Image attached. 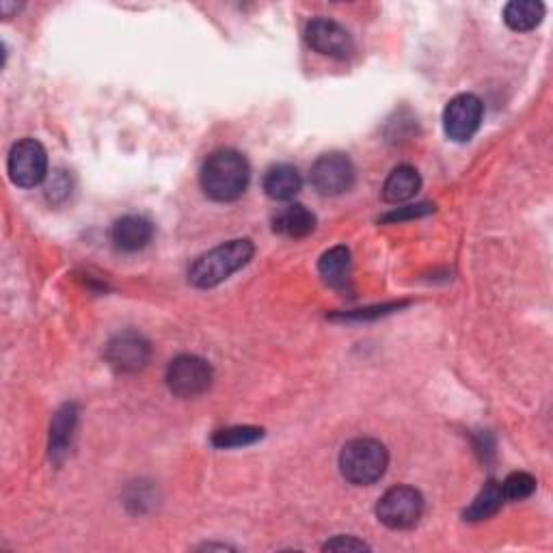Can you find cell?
Wrapping results in <instances>:
<instances>
[{"instance_id":"6da1fadb","label":"cell","mask_w":553,"mask_h":553,"mask_svg":"<svg viewBox=\"0 0 553 553\" xmlns=\"http://www.w3.org/2000/svg\"><path fill=\"white\" fill-rule=\"evenodd\" d=\"M199 182L210 199L227 204V201H236L245 195L251 182V167L240 152L217 150L201 167Z\"/></svg>"},{"instance_id":"7a4b0ae2","label":"cell","mask_w":553,"mask_h":553,"mask_svg":"<svg viewBox=\"0 0 553 553\" xmlns=\"http://www.w3.org/2000/svg\"><path fill=\"white\" fill-rule=\"evenodd\" d=\"M253 242L247 238L229 240L225 245L204 253L188 271V281L195 288H214L245 268L253 258Z\"/></svg>"},{"instance_id":"3957f363","label":"cell","mask_w":553,"mask_h":553,"mask_svg":"<svg viewBox=\"0 0 553 553\" xmlns=\"http://www.w3.org/2000/svg\"><path fill=\"white\" fill-rule=\"evenodd\" d=\"M389 467V452L381 441L359 437L348 441L340 452L342 476L357 487H370L379 482Z\"/></svg>"},{"instance_id":"277c9868","label":"cell","mask_w":553,"mask_h":553,"mask_svg":"<svg viewBox=\"0 0 553 553\" xmlns=\"http://www.w3.org/2000/svg\"><path fill=\"white\" fill-rule=\"evenodd\" d=\"M424 515V497L413 487H391L376 504V517L389 530H409Z\"/></svg>"},{"instance_id":"5b68a950","label":"cell","mask_w":553,"mask_h":553,"mask_svg":"<svg viewBox=\"0 0 553 553\" xmlns=\"http://www.w3.org/2000/svg\"><path fill=\"white\" fill-rule=\"evenodd\" d=\"M214 379L212 366L197 355H180L175 357L167 368V387L173 396L178 398H197L206 394Z\"/></svg>"},{"instance_id":"8992f818","label":"cell","mask_w":553,"mask_h":553,"mask_svg":"<svg viewBox=\"0 0 553 553\" xmlns=\"http://www.w3.org/2000/svg\"><path fill=\"white\" fill-rule=\"evenodd\" d=\"M7 171L11 182L20 188L42 184L48 173V154L44 145L35 139H22L11 147Z\"/></svg>"},{"instance_id":"52a82bcc","label":"cell","mask_w":553,"mask_h":553,"mask_svg":"<svg viewBox=\"0 0 553 553\" xmlns=\"http://www.w3.org/2000/svg\"><path fill=\"white\" fill-rule=\"evenodd\" d=\"M309 180L320 195L337 197L350 191V186L355 184V165L342 152L322 154L312 165Z\"/></svg>"},{"instance_id":"ba28073f","label":"cell","mask_w":553,"mask_h":553,"mask_svg":"<svg viewBox=\"0 0 553 553\" xmlns=\"http://www.w3.org/2000/svg\"><path fill=\"white\" fill-rule=\"evenodd\" d=\"M484 115V104L474 93H461L448 102L443 111V130L456 143L469 141L478 132Z\"/></svg>"},{"instance_id":"9c48e42d","label":"cell","mask_w":553,"mask_h":553,"mask_svg":"<svg viewBox=\"0 0 553 553\" xmlns=\"http://www.w3.org/2000/svg\"><path fill=\"white\" fill-rule=\"evenodd\" d=\"M305 42L322 57L348 59L355 52V42L342 24L329 18H316L305 26Z\"/></svg>"},{"instance_id":"30bf717a","label":"cell","mask_w":553,"mask_h":553,"mask_svg":"<svg viewBox=\"0 0 553 553\" xmlns=\"http://www.w3.org/2000/svg\"><path fill=\"white\" fill-rule=\"evenodd\" d=\"M152 348L150 342L145 340V337L137 331H124L115 335L113 340L106 344L104 357L106 363L121 374H132L139 372L147 366V361H150Z\"/></svg>"},{"instance_id":"8fae6325","label":"cell","mask_w":553,"mask_h":553,"mask_svg":"<svg viewBox=\"0 0 553 553\" xmlns=\"http://www.w3.org/2000/svg\"><path fill=\"white\" fill-rule=\"evenodd\" d=\"M154 238V225L139 214H126L119 221H115L111 229L113 245L124 253H137L150 245Z\"/></svg>"},{"instance_id":"7c38bea8","label":"cell","mask_w":553,"mask_h":553,"mask_svg":"<svg viewBox=\"0 0 553 553\" xmlns=\"http://www.w3.org/2000/svg\"><path fill=\"white\" fill-rule=\"evenodd\" d=\"M76 422H78L76 404H63V407L55 413V417H52L48 450H50V458L55 463H61L67 456V450H70V445H72Z\"/></svg>"},{"instance_id":"4fadbf2b","label":"cell","mask_w":553,"mask_h":553,"mask_svg":"<svg viewBox=\"0 0 553 553\" xmlns=\"http://www.w3.org/2000/svg\"><path fill=\"white\" fill-rule=\"evenodd\" d=\"M273 229L286 238H305L316 229V214L301 204H290L275 214Z\"/></svg>"},{"instance_id":"5bb4252c","label":"cell","mask_w":553,"mask_h":553,"mask_svg":"<svg viewBox=\"0 0 553 553\" xmlns=\"http://www.w3.org/2000/svg\"><path fill=\"white\" fill-rule=\"evenodd\" d=\"M422 188V178L415 167L400 165L387 175L383 184V199L387 204H404L413 199Z\"/></svg>"},{"instance_id":"9a60e30c","label":"cell","mask_w":553,"mask_h":553,"mask_svg":"<svg viewBox=\"0 0 553 553\" xmlns=\"http://www.w3.org/2000/svg\"><path fill=\"white\" fill-rule=\"evenodd\" d=\"M303 178L292 165H275L264 175V193L275 201H290L301 193Z\"/></svg>"},{"instance_id":"2e32d148","label":"cell","mask_w":553,"mask_h":553,"mask_svg":"<svg viewBox=\"0 0 553 553\" xmlns=\"http://www.w3.org/2000/svg\"><path fill=\"white\" fill-rule=\"evenodd\" d=\"M545 18V5L536 0H512L504 7V22L512 31H532Z\"/></svg>"},{"instance_id":"e0dca14e","label":"cell","mask_w":553,"mask_h":553,"mask_svg":"<svg viewBox=\"0 0 553 553\" xmlns=\"http://www.w3.org/2000/svg\"><path fill=\"white\" fill-rule=\"evenodd\" d=\"M350 268H353V260H350V251L346 247H333L327 253H322L318 262L320 277L325 279L327 286L331 288H344L350 279Z\"/></svg>"},{"instance_id":"ac0fdd59","label":"cell","mask_w":553,"mask_h":553,"mask_svg":"<svg viewBox=\"0 0 553 553\" xmlns=\"http://www.w3.org/2000/svg\"><path fill=\"white\" fill-rule=\"evenodd\" d=\"M504 491L502 482L491 480L487 487H484L478 497L471 502V506L465 510V521H484L493 515H497L499 508L504 506Z\"/></svg>"},{"instance_id":"d6986e66","label":"cell","mask_w":553,"mask_h":553,"mask_svg":"<svg viewBox=\"0 0 553 553\" xmlns=\"http://www.w3.org/2000/svg\"><path fill=\"white\" fill-rule=\"evenodd\" d=\"M264 437L262 428L255 426H232V428H223L217 430L212 435V445L219 450H229V448H245V445H251L255 441H260Z\"/></svg>"},{"instance_id":"ffe728a7","label":"cell","mask_w":553,"mask_h":553,"mask_svg":"<svg viewBox=\"0 0 553 553\" xmlns=\"http://www.w3.org/2000/svg\"><path fill=\"white\" fill-rule=\"evenodd\" d=\"M502 491L506 502H521L536 491V478L525 471H515L502 482Z\"/></svg>"},{"instance_id":"44dd1931","label":"cell","mask_w":553,"mask_h":553,"mask_svg":"<svg viewBox=\"0 0 553 553\" xmlns=\"http://www.w3.org/2000/svg\"><path fill=\"white\" fill-rule=\"evenodd\" d=\"M322 549L325 551H361V549H370V547L355 536H335L333 541L325 543V547Z\"/></svg>"},{"instance_id":"7402d4cb","label":"cell","mask_w":553,"mask_h":553,"mask_svg":"<svg viewBox=\"0 0 553 553\" xmlns=\"http://www.w3.org/2000/svg\"><path fill=\"white\" fill-rule=\"evenodd\" d=\"M435 206L430 204H420V206H409V208H402L400 212H391L387 214V217H383V221H402V219H413V217H424V214L433 212Z\"/></svg>"}]
</instances>
